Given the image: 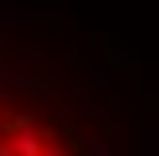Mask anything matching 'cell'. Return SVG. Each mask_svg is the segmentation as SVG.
Here are the masks:
<instances>
[{
    "label": "cell",
    "instance_id": "1",
    "mask_svg": "<svg viewBox=\"0 0 159 156\" xmlns=\"http://www.w3.org/2000/svg\"><path fill=\"white\" fill-rule=\"evenodd\" d=\"M20 129H27L23 117L20 121H0V156H47L43 140L35 133H20Z\"/></svg>",
    "mask_w": 159,
    "mask_h": 156
}]
</instances>
